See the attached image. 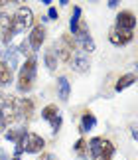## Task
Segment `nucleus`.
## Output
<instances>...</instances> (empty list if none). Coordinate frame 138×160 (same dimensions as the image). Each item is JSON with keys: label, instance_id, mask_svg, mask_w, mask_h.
Segmentation results:
<instances>
[{"label": "nucleus", "instance_id": "obj_1", "mask_svg": "<svg viewBox=\"0 0 138 160\" xmlns=\"http://www.w3.org/2000/svg\"><path fill=\"white\" fill-rule=\"evenodd\" d=\"M32 26H34V12L30 10L28 6H20V8L10 16L8 26H6V30L2 32L4 44L8 46L18 34H24L26 30H32Z\"/></svg>", "mask_w": 138, "mask_h": 160}, {"label": "nucleus", "instance_id": "obj_2", "mask_svg": "<svg viewBox=\"0 0 138 160\" xmlns=\"http://www.w3.org/2000/svg\"><path fill=\"white\" fill-rule=\"evenodd\" d=\"M36 71H37L36 55H28L26 61H24L22 67H20V71H18V79H16V87H18L20 93H30V91L34 89Z\"/></svg>", "mask_w": 138, "mask_h": 160}, {"label": "nucleus", "instance_id": "obj_3", "mask_svg": "<svg viewBox=\"0 0 138 160\" xmlns=\"http://www.w3.org/2000/svg\"><path fill=\"white\" fill-rule=\"evenodd\" d=\"M73 42H75V48L83 53H93L97 50L95 40H93V36L89 32V26H87V22H83V20H81L77 32L73 34Z\"/></svg>", "mask_w": 138, "mask_h": 160}, {"label": "nucleus", "instance_id": "obj_4", "mask_svg": "<svg viewBox=\"0 0 138 160\" xmlns=\"http://www.w3.org/2000/svg\"><path fill=\"white\" fill-rule=\"evenodd\" d=\"M53 46H55V52H57V55H59V61H63V63H69V61H71V58L75 55V52H77L71 34H63Z\"/></svg>", "mask_w": 138, "mask_h": 160}, {"label": "nucleus", "instance_id": "obj_5", "mask_svg": "<svg viewBox=\"0 0 138 160\" xmlns=\"http://www.w3.org/2000/svg\"><path fill=\"white\" fill-rule=\"evenodd\" d=\"M20 144H22L24 152H28V154H40L43 150V146H46V140H43V137H40L37 132L26 131V134H24Z\"/></svg>", "mask_w": 138, "mask_h": 160}, {"label": "nucleus", "instance_id": "obj_6", "mask_svg": "<svg viewBox=\"0 0 138 160\" xmlns=\"http://www.w3.org/2000/svg\"><path fill=\"white\" fill-rule=\"evenodd\" d=\"M42 119L49 122V127H52V131L53 132H57L59 128H61V111L57 109V105H53V103H49V105H46L42 109Z\"/></svg>", "mask_w": 138, "mask_h": 160}, {"label": "nucleus", "instance_id": "obj_7", "mask_svg": "<svg viewBox=\"0 0 138 160\" xmlns=\"http://www.w3.org/2000/svg\"><path fill=\"white\" fill-rule=\"evenodd\" d=\"M43 42H46V26L43 24H36V26H32V30L28 34V44L32 48V52L42 50Z\"/></svg>", "mask_w": 138, "mask_h": 160}, {"label": "nucleus", "instance_id": "obj_8", "mask_svg": "<svg viewBox=\"0 0 138 160\" xmlns=\"http://www.w3.org/2000/svg\"><path fill=\"white\" fill-rule=\"evenodd\" d=\"M115 28L132 32V30L136 28V16H134V12H130V10H121V12L116 14V18H115Z\"/></svg>", "mask_w": 138, "mask_h": 160}, {"label": "nucleus", "instance_id": "obj_9", "mask_svg": "<svg viewBox=\"0 0 138 160\" xmlns=\"http://www.w3.org/2000/svg\"><path fill=\"white\" fill-rule=\"evenodd\" d=\"M69 67L75 71V73H87L91 67V61H89V55L83 53V52H75V55L71 58V61H69Z\"/></svg>", "mask_w": 138, "mask_h": 160}, {"label": "nucleus", "instance_id": "obj_10", "mask_svg": "<svg viewBox=\"0 0 138 160\" xmlns=\"http://www.w3.org/2000/svg\"><path fill=\"white\" fill-rule=\"evenodd\" d=\"M134 38L132 32H128V30H118V28H112L111 34H109V42L112 46H126L130 44Z\"/></svg>", "mask_w": 138, "mask_h": 160}, {"label": "nucleus", "instance_id": "obj_11", "mask_svg": "<svg viewBox=\"0 0 138 160\" xmlns=\"http://www.w3.org/2000/svg\"><path fill=\"white\" fill-rule=\"evenodd\" d=\"M97 127V117L91 113V111H83V115H81V122H79V132L85 134L93 131V128Z\"/></svg>", "mask_w": 138, "mask_h": 160}, {"label": "nucleus", "instance_id": "obj_12", "mask_svg": "<svg viewBox=\"0 0 138 160\" xmlns=\"http://www.w3.org/2000/svg\"><path fill=\"white\" fill-rule=\"evenodd\" d=\"M69 95H71V83L65 75H59L57 77V97L61 103H67L69 101Z\"/></svg>", "mask_w": 138, "mask_h": 160}, {"label": "nucleus", "instance_id": "obj_13", "mask_svg": "<svg viewBox=\"0 0 138 160\" xmlns=\"http://www.w3.org/2000/svg\"><path fill=\"white\" fill-rule=\"evenodd\" d=\"M34 113V101L28 99V97H22L18 99V115H20L22 121H28Z\"/></svg>", "mask_w": 138, "mask_h": 160}, {"label": "nucleus", "instance_id": "obj_14", "mask_svg": "<svg viewBox=\"0 0 138 160\" xmlns=\"http://www.w3.org/2000/svg\"><path fill=\"white\" fill-rule=\"evenodd\" d=\"M43 61H46V65H47L49 71H55L59 67V55H57V52H55V46L53 44L43 52Z\"/></svg>", "mask_w": 138, "mask_h": 160}, {"label": "nucleus", "instance_id": "obj_15", "mask_svg": "<svg viewBox=\"0 0 138 160\" xmlns=\"http://www.w3.org/2000/svg\"><path fill=\"white\" fill-rule=\"evenodd\" d=\"M136 83V73H124V75L118 77V81L115 83V91L116 93H121V91L124 89H128L130 85H134Z\"/></svg>", "mask_w": 138, "mask_h": 160}, {"label": "nucleus", "instance_id": "obj_16", "mask_svg": "<svg viewBox=\"0 0 138 160\" xmlns=\"http://www.w3.org/2000/svg\"><path fill=\"white\" fill-rule=\"evenodd\" d=\"M24 134H26V128H24V127H12L10 131H6V132H4V137L8 138L10 142L18 144V142H22Z\"/></svg>", "mask_w": 138, "mask_h": 160}, {"label": "nucleus", "instance_id": "obj_17", "mask_svg": "<svg viewBox=\"0 0 138 160\" xmlns=\"http://www.w3.org/2000/svg\"><path fill=\"white\" fill-rule=\"evenodd\" d=\"M12 77H14V73H12L10 65L6 63L4 59H0V87H4V85H8L12 81Z\"/></svg>", "mask_w": 138, "mask_h": 160}, {"label": "nucleus", "instance_id": "obj_18", "mask_svg": "<svg viewBox=\"0 0 138 160\" xmlns=\"http://www.w3.org/2000/svg\"><path fill=\"white\" fill-rule=\"evenodd\" d=\"M79 24H81V8L79 6H73V14H71V18H69V34L71 36L77 32Z\"/></svg>", "mask_w": 138, "mask_h": 160}, {"label": "nucleus", "instance_id": "obj_19", "mask_svg": "<svg viewBox=\"0 0 138 160\" xmlns=\"http://www.w3.org/2000/svg\"><path fill=\"white\" fill-rule=\"evenodd\" d=\"M73 150H75V154H77L79 158H87V156H89V144H87V138L81 137L77 142H75Z\"/></svg>", "mask_w": 138, "mask_h": 160}, {"label": "nucleus", "instance_id": "obj_20", "mask_svg": "<svg viewBox=\"0 0 138 160\" xmlns=\"http://www.w3.org/2000/svg\"><path fill=\"white\" fill-rule=\"evenodd\" d=\"M18 58H20V52H18V50H12V48H10V50L6 52V63L10 65L12 71L18 67Z\"/></svg>", "mask_w": 138, "mask_h": 160}, {"label": "nucleus", "instance_id": "obj_21", "mask_svg": "<svg viewBox=\"0 0 138 160\" xmlns=\"http://www.w3.org/2000/svg\"><path fill=\"white\" fill-rule=\"evenodd\" d=\"M8 22H10V16H8V14H4V12H0V34H2L4 30H6Z\"/></svg>", "mask_w": 138, "mask_h": 160}, {"label": "nucleus", "instance_id": "obj_22", "mask_svg": "<svg viewBox=\"0 0 138 160\" xmlns=\"http://www.w3.org/2000/svg\"><path fill=\"white\" fill-rule=\"evenodd\" d=\"M59 18V12L55 6H49V10H47V20H57Z\"/></svg>", "mask_w": 138, "mask_h": 160}, {"label": "nucleus", "instance_id": "obj_23", "mask_svg": "<svg viewBox=\"0 0 138 160\" xmlns=\"http://www.w3.org/2000/svg\"><path fill=\"white\" fill-rule=\"evenodd\" d=\"M130 134L134 140H138V125H130Z\"/></svg>", "mask_w": 138, "mask_h": 160}, {"label": "nucleus", "instance_id": "obj_24", "mask_svg": "<svg viewBox=\"0 0 138 160\" xmlns=\"http://www.w3.org/2000/svg\"><path fill=\"white\" fill-rule=\"evenodd\" d=\"M106 4H109V8H116L121 4V0H106Z\"/></svg>", "mask_w": 138, "mask_h": 160}, {"label": "nucleus", "instance_id": "obj_25", "mask_svg": "<svg viewBox=\"0 0 138 160\" xmlns=\"http://www.w3.org/2000/svg\"><path fill=\"white\" fill-rule=\"evenodd\" d=\"M8 131V127H6V122H4V119L0 117V132H6Z\"/></svg>", "mask_w": 138, "mask_h": 160}, {"label": "nucleus", "instance_id": "obj_26", "mask_svg": "<svg viewBox=\"0 0 138 160\" xmlns=\"http://www.w3.org/2000/svg\"><path fill=\"white\" fill-rule=\"evenodd\" d=\"M40 160H55V158H53V154H43Z\"/></svg>", "mask_w": 138, "mask_h": 160}, {"label": "nucleus", "instance_id": "obj_27", "mask_svg": "<svg viewBox=\"0 0 138 160\" xmlns=\"http://www.w3.org/2000/svg\"><path fill=\"white\" fill-rule=\"evenodd\" d=\"M40 2H43V4H47V6H52V2H53V0H40Z\"/></svg>", "mask_w": 138, "mask_h": 160}, {"label": "nucleus", "instance_id": "obj_28", "mask_svg": "<svg viewBox=\"0 0 138 160\" xmlns=\"http://www.w3.org/2000/svg\"><path fill=\"white\" fill-rule=\"evenodd\" d=\"M59 4H61V6H67V4H69V0H59Z\"/></svg>", "mask_w": 138, "mask_h": 160}, {"label": "nucleus", "instance_id": "obj_29", "mask_svg": "<svg viewBox=\"0 0 138 160\" xmlns=\"http://www.w3.org/2000/svg\"><path fill=\"white\" fill-rule=\"evenodd\" d=\"M8 2H18V4H22V2H26V0H8Z\"/></svg>", "mask_w": 138, "mask_h": 160}, {"label": "nucleus", "instance_id": "obj_30", "mask_svg": "<svg viewBox=\"0 0 138 160\" xmlns=\"http://www.w3.org/2000/svg\"><path fill=\"white\" fill-rule=\"evenodd\" d=\"M6 2H8V0H0V6H4Z\"/></svg>", "mask_w": 138, "mask_h": 160}, {"label": "nucleus", "instance_id": "obj_31", "mask_svg": "<svg viewBox=\"0 0 138 160\" xmlns=\"http://www.w3.org/2000/svg\"><path fill=\"white\" fill-rule=\"evenodd\" d=\"M10 160H20V156H12V158H10Z\"/></svg>", "mask_w": 138, "mask_h": 160}, {"label": "nucleus", "instance_id": "obj_32", "mask_svg": "<svg viewBox=\"0 0 138 160\" xmlns=\"http://www.w3.org/2000/svg\"><path fill=\"white\" fill-rule=\"evenodd\" d=\"M0 103H2V93H0Z\"/></svg>", "mask_w": 138, "mask_h": 160}, {"label": "nucleus", "instance_id": "obj_33", "mask_svg": "<svg viewBox=\"0 0 138 160\" xmlns=\"http://www.w3.org/2000/svg\"><path fill=\"white\" fill-rule=\"evenodd\" d=\"M91 2H97V0H91Z\"/></svg>", "mask_w": 138, "mask_h": 160}, {"label": "nucleus", "instance_id": "obj_34", "mask_svg": "<svg viewBox=\"0 0 138 160\" xmlns=\"http://www.w3.org/2000/svg\"><path fill=\"white\" fill-rule=\"evenodd\" d=\"M136 69H138V63H136Z\"/></svg>", "mask_w": 138, "mask_h": 160}]
</instances>
